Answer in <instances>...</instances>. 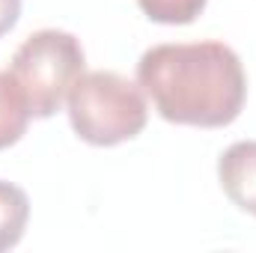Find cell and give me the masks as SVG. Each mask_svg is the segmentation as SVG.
Instances as JSON below:
<instances>
[{"label":"cell","mask_w":256,"mask_h":253,"mask_svg":"<svg viewBox=\"0 0 256 253\" xmlns=\"http://www.w3.org/2000/svg\"><path fill=\"white\" fill-rule=\"evenodd\" d=\"M137 84L161 120L194 128H224L238 120L248 78L238 54L224 42L155 45L137 63Z\"/></svg>","instance_id":"1"},{"label":"cell","mask_w":256,"mask_h":253,"mask_svg":"<svg viewBox=\"0 0 256 253\" xmlns=\"http://www.w3.org/2000/svg\"><path fill=\"white\" fill-rule=\"evenodd\" d=\"M143 86L120 72H86L68 90V122L92 146H116L146 128Z\"/></svg>","instance_id":"2"},{"label":"cell","mask_w":256,"mask_h":253,"mask_svg":"<svg viewBox=\"0 0 256 253\" xmlns=\"http://www.w3.org/2000/svg\"><path fill=\"white\" fill-rule=\"evenodd\" d=\"M84 66H86L84 48L72 33L39 30L21 42L9 72L24 90L33 116L48 120L63 108L68 90L84 74Z\"/></svg>","instance_id":"3"},{"label":"cell","mask_w":256,"mask_h":253,"mask_svg":"<svg viewBox=\"0 0 256 253\" xmlns=\"http://www.w3.org/2000/svg\"><path fill=\"white\" fill-rule=\"evenodd\" d=\"M218 179L232 206L256 214V140H238L220 155Z\"/></svg>","instance_id":"4"},{"label":"cell","mask_w":256,"mask_h":253,"mask_svg":"<svg viewBox=\"0 0 256 253\" xmlns=\"http://www.w3.org/2000/svg\"><path fill=\"white\" fill-rule=\"evenodd\" d=\"M30 116L33 110L27 104L24 90L12 78V72H0V149L15 146L27 134Z\"/></svg>","instance_id":"5"},{"label":"cell","mask_w":256,"mask_h":253,"mask_svg":"<svg viewBox=\"0 0 256 253\" xmlns=\"http://www.w3.org/2000/svg\"><path fill=\"white\" fill-rule=\"evenodd\" d=\"M27 218H30V200L27 194L0 179V253L15 248L27 230Z\"/></svg>","instance_id":"6"},{"label":"cell","mask_w":256,"mask_h":253,"mask_svg":"<svg viewBox=\"0 0 256 253\" xmlns=\"http://www.w3.org/2000/svg\"><path fill=\"white\" fill-rule=\"evenodd\" d=\"M143 15L155 24H191L202 15L208 0H137Z\"/></svg>","instance_id":"7"},{"label":"cell","mask_w":256,"mask_h":253,"mask_svg":"<svg viewBox=\"0 0 256 253\" xmlns=\"http://www.w3.org/2000/svg\"><path fill=\"white\" fill-rule=\"evenodd\" d=\"M21 15V0H0V36H6Z\"/></svg>","instance_id":"8"}]
</instances>
